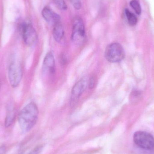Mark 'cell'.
<instances>
[{
    "instance_id": "30bf717a",
    "label": "cell",
    "mask_w": 154,
    "mask_h": 154,
    "mask_svg": "<svg viewBox=\"0 0 154 154\" xmlns=\"http://www.w3.org/2000/svg\"><path fill=\"white\" fill-rule=\"evenodd\" d=\"M64 29L60 23L54 25L53 30V36L55 41L60 42L64 37Z\"/></svg>"
},
{
    "instance_id": "9a60e30c",
    "label": "cell",
    "mask_w": 154,
    "mask_h": 154,
    "mask_svg": "<svg viewBox=\"0 0 154 154\" xmlns=\"http://www.w3.org/2000/svg\"><path fill=\"white\" fill-rule=\"evenodd\" d=\"M54 3L57 7L60 10H66L67 9V5L65 0H54Z\"/></svg>"
},
{
    "instance_id": "ac0fdd59",
    "label": "cell",
    "mask_w": 154,
    "mask_h": 154,
    "mask_svg": "<svg viewBox=\"0 0 154 154\" xmlns=\"http://www.w3.org/2000/svg\"><path fill=\"white\" fill-rule=\"evenodd\" d=\"M6 150L4 146H0V154H5Z\"/></svg>"
},
{
    "instance_id": "8992f818",
    "label": "cell",
    "mask_w": 154,
    "mask_h": 154,
    "mask_svg": "<svg viewBox=\"0 0 154 154\" xmlns=\"http://www.w3.org/2000/svg\"><path fill=\"white\" fill-rule=\"evenodd\" d=\"M20 29L25 44L29 47L35 45L38 40V35L32 25L28 23H23L20 27Z\"/></svg>"
},
{
    "instance_id": "3957f363",
    "label": "cell",
    "mask_w": 154,
    "mask_h": 154,
    "mask_svg": "<svg viewBox=\"0 0 154 154\" xmlns=\"http://www.w3.org/2000/svg\"><path fill=\"white\" fill-rule=\"evenodd\" d=\"M134 141L138 147L144 150L150 151L154 148V137L147 132H136L134 136Z\"/></svg>"
},
{
    "instance_id": "5bb4252c",
    "label": "cell",
    "mask_w": 154,
    "mask_h": 154,
    "mask_svg": "<svg viewBox=\"0 0 154 154\" xmlns=\"http://www.w3.org/2000/svg\"><path fill=\"white\" fill-rule=\"evenodd\" d=\"M130 5L132 6V8L135 10L136 12L138 14H140L142 11L141 6L139 3L135 0H133L130 2Z\"/></svg>"
},
{
    "instance_id": "9c48e42d",
    "label": "cell",
    "mask_w": 154,
    "mask_h": 154,
    "mask_svg": "<svg viewBox=\"0 0 154 154\" xmlns=\"http://www.w3.org/2000/svg\"><path fill=\"white\" fill-rule=\"evenodd\" d=\"M43 70L46 72L54 74L55 71V62L54 55L49 52L44 58L43 63Z\"/></svg>"
},
{
    "instance_id": "e0dca14e",
    "label": "cell",
    "mask_w": 154,
    "mask_h": 154,
    "mask_svg": "<svg viewBox=\"0 0 154 154\" xmlns=\"http://www.w3.org/2000/svg\"><path fill=\"white\" fill-rule=\"evenodd\" d=\"M70 2L76 10H79L81 8V2L80 0H70Z\"/></svg>"
},
{
    "instance_id": "7c38bea8",
    "label": "cell",
    "mask_w": 154,
    "mask_h": 154,
    "mask_svg": "<svg viewBox=\"0 0 154 154\" xmlns=\"http://www.w3.org/2000/svg\"><path fill=\"white\" fill-rule=\"evenodd\" d=\"M125 12L126 15L128 20V23L132 26L135 25L137 21L136 16L128 9L125 10Z\"/></svg>"
},
{
    "instance_id": "d6986e66",
    "label": "cell",
    "mask_w": 154,
    "mask_h": 154,
    "mask_svg": "<svg viewBox=\"0 0 154 154\" xmlns=\"http://www.w3.org/2000/svg\"><path fill=\"white\" fill-rule=\"evenodd\" d=\"M60 63H62V65H64V64L66 63V59L64 55H62L60 58Z\"/></svg>"
},
{
    "instance_id": "4fadbf2b",
    "label": "cell",
    "mask_w": 154,
    "mask_h": 154,
    "mask_svg": "<svg viewBox=\"0 0 154 154\" xmlns=\"http://www.w3.org/2000/svg\"><path fill=\"white\" fill-rule=\"evenodd\" d=\"M41 146H37L32 149L22 151L19 154H39L41 151Z\"/></svg>"
},
{
    "instance_id": "ba28073f",
    "label": "cell",
    "mask_w": 154,
    "mask_h": 154,
    "mask_svg": "<svg viewBox=\"0 0 154 154\" xmlns=\"http://www.w3.org/2000/svg\"><path fill=\"white\" fill-rule=\"evenodd\" d=\"M42 13L45 20L49 24L55 25L60 23V15L48 7H44Z\"/></svg>"
},
{
    "instance_id": "6da1fadb",
    "label": "cell",
    "mask_w": 154,
    "mask_h": 154,
    "mask_svg": "<svg viewBox=\"0 0 154 154\" xmlns=\"http://www.w3.org/2000/svg\"><path fill=\"white\" fill-rule=\"evenodd\" d=\"M38 109L33 102L26 105L18 115V122L22 131L26 133L35 125L38 120Z\"/></svg>"
},
{
    "instance_id": "277c9868",
    "label": "cell",
    "mask_w": 154,
    "mask_h": 154,
    "mask_svg": "<svg viewBox=\"0 0 154 154\" xmlns=\"http://www.w3.org/2000/svg\"><path fill=\"white\" fill-rule=\"evenodd\" d=\"M86 37L85 26L80 17L77 16L74 19L72 40L77 45H81L84 42Z\"/></svg>"
},
{
    "instance_id": "8fae6325",
    "label": "cell",
    "mask_w": 154,
    "mask_h": 154,
    "mask_svg": "<svg viewBox=\"0 0 154 154\" xmlns=\"http://www.w3.org/2000/svg\"><path fill=\"white\" fill-rule=\"evenodd\" d=\"M15 116V109L11 107L7 109L5 119V126L6 127L10 126L13 123Z\"/></svg>"
},
{
    "instance_id": "5b68a950",
    "label": "cell",
    "mask_w": 154,
    "mask_h": 154,
    "mask_svg": "<svg viewBox=\"0 0 154 154\" xmlns=\"http://www.w3.org/2000/svg\"><path fill=\"white\" fill-rule=\"evenodd\" d=\"M22 77V70L20 63L13 61L10 63L8 69V78L10 84L16 88L20 84Z\"/></svg>"
},
{
    "instance_id": "7a4b0ae2",
    "label": "cell",
    "mask_w": 154,
    "mask_h": 154,
    "mask_svg": "<svg viewBox=\"0 0 154 154\" xmlns=\"http://www.w3.org/2000/svg\"><path fill=\"white\" fill-rule=\"evenodd\" d=\"M106 59L111 63H117L122 61L125 57V51L122 46L117 42L109 45L105 50Z\"/></svg>"
},
{
    "instance_id": "52a82bcc",
    "label": "cell",
    "mask_w": 154,
    "mask_h": 154,
    "mask_svg": "<svg viewBox=\"0 0 154 154\" xmlns=\"http://www.w3.org/2000/svg\"><path fill=\"white\" fill-rule=\"evenodd\" d=\"M88 85V80L84 77L77 82L71 91V100H75L79 99L85 91Z\"/></svg>"
},
{
    "instance_id": "2e32d148",
    "label": "cell",
    "mask_w": 154,
    "mask_h": 154,
    "mask_svg": "<svg viewBox=\"0 0 154 154\" xmlns=\"http://www.w3.org/2000/svg\"><path fill=\"white\" fill-rule=\"evenodd\" d=\"M97 77L95 75L91 76L88 81V86L90 89L94 88L97 83Z\"/></svg>"
}]
</instances>
